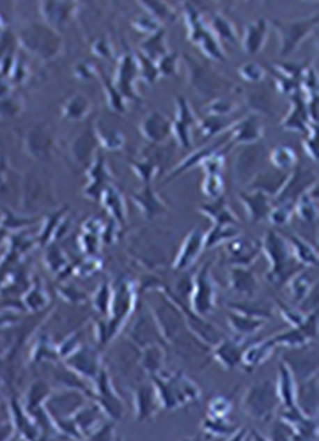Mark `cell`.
<instances>
[{
  "mask_svg": "<svg viewBox=\"0 0 319 441\" xmlns=\"http://www.w3.org/2000/svg\"><path fill=\"white\" fill-rule=\"evenodd\" d=\"M68 367L84 378L95 380L100 371L99 355L89 347H79L66 360Z\"/></svg>",
  "mask_w": 319,
  "mask_h": 441,
  "instance_id": "obj_8",
  "label": "cell"
},
{
  "mask_svg": "<svg viewBox=\"0 0 319 441\" xmlns=\"http://www.w3.org/2000/svg\"><path fill=\"white\" fill-rule=\"evenodd\" d=\"M316 189H318L316 185H312L306 192H304L299 196L298 203L294 204V211L305 222H312L316 219V206H315L316 199H313V192Z\"/></svg>",
  "mask_w": 319,
  "mask_h": 441,
  "instance_id": "obj_36",
  "label": "cell"
},
{
  "mask_svg": "<svg viewBox=\"0 0 319 441\" xmlns=\"http://www.w3.org/2000/svg\"><path fill=\"white\" fill-rule=\"evenodd\" d=\"M134 201L137 203V206L141 208V211L152 218L155 215H159L166 211V206L164 204V201L159 199L152 189L146 187L143 189L141 193L134 194Z\"/></svg>",
  "mask_w": 319,
  "mask_h": 441,
  "instance_id": "obj_29",
  "label": "cell"
},
{
  "mask_svg": "<svg viewBox=\"0 0 319 441\" xmlns=\"http://www.w3.org/2000/svg\"><path fill=\"white\" fill-rule=\"evenodd\" d=\"M293 212H294V203L293 201H284V203H280L279 207L272 208V211H270L267 218L274 225H286L288 222V219L291 218Z\"/></svg>",
  "mask_w": 319,
  "mask_h": 441,
  "instance_id": "obj_49",
  "label": "cell"
},
{
  "mask_svg": "<svg viewBox=\"0 0 319 441\" xmlns=\"http://www.w3.org/2000/svg\"><path fill=\"white\" fill-rule=\"evenodd\" d=\"M263 138V125L256 116H251L241 123H236L231 141L233 144H256Z\"/></svg>",
  "mask_w": 319,
  "mask_h": 441,
  "instance_id": "obj_19",
  "label": "cell"
},
{
  "mask_svg": "<svg viewBox=\"0 0 319 441\" xmlns=\"http://www.w3.org/2000/svg\"><path fill=\"white\" fill-rule=\"evenodd\" d=\"M294 374L297 382L311 380L316 377L318 371V360L316 356L308 355V356H294L293 359H284L283 360Z\"/></svg>",
  "mask_w": 319,
  "mask_h": 441,
  "instance_id": "obj_26",
  "label": "cell"
},
{
  "mask_svg": "<svg viewBox=\"0 0 319 441\" xmlns=\"http://www.w3.org/2000/svg\"><path fill=\"white\" fill-rule=\"evenodd\" d=\"M166 360V353L164 343H152L142 347L141 355V367L150 376L164 371Z\"/></svg>",
  "mask_w": 319,
  "mask_h": 441,
  "instance_id": "obj_24",
  "label": "cell"
},
{
  "mask_svg": "<svg viewBox=\"0 0 319 441\" xmlns=\"http://www.w3.org/2000/svg\"><path fill=\"white\" fill-rule=\"evenodd\" d=\"M110 302H111V294H110L109 286L103 284L100 286V290L95 295V305L99 312H107L110 308Z\"/></svg>",
  "mask_w": 319,
  "mask_h": 441,
  "instance_id": "obj_51",
  "label": "cell"
},
{
  "mask_svg": "<svg viewBox=\"0 0 319 441\" xmlns=\"http://www.w3.org/2000/svg\"><path fill=\"white\" fill-rule=\"evenodd\" d=\"M111 318H113V323L114 327L111 329V336L114 334V332L118 329V325L125 319V316L130 314V309L132 307V294L130 291L128 284L125 283H120L116 287V293L111 297Z\"/></svg>",
  "mask_w": 319,
  "mask_h": 441,
  "instance_id": "obj_20",
  "label": "cell"
},
{
  "mask_svg": "<svg viewBox=\"0 0 319 441\" xmlns=\"http://www.w3.org/2000/svg\"><path fill=\"white\" fill-rule=\"evenodd\" d=\"M245 337H224L215 347H212V357L225 370H233L241 364L242 353L245 350Z\"/></svg>",
  "mask_w": 319,
  "mask_h": 441,
  "instance_id": "obj_7",
  "label": "cell"
},
{
  "mask_svg": "<svg viewBox=\"0 0 319 441\" xmlns=\"http://www.w3.org/2000/svg\"><path fill=\"white\" fill-rule=\"evenodd\" d=\"M258 441V440H263V441H266V440H269V437H265V435H262V433L260 431H258L256 428H254V427H251V428H248V433H247V438H245V441Z\"/></svg>",
  "mask_w": 319,
  "mask_h": 441,
  "instance_id": "obj_57",
  "label": "cell"
},
{
  "mask_svg": "<svg viewBox=\"0 0 319 441\" xmlns=\"http://www.w3.org/2000/svg\"><path fill=\"white\" fill-rule=\"evenodd\" d=\"M312 185H315V178L313 174L309 173L308 170L297 169L291 174H288V178L279 192L277 201L284 203V201H293L294 199L301 196L304 192H306Z\"/></svg>",
  "mask_w": 319,
  "mask_h": 441,
  "instance_id": "obj_12",
  "label": "cell"
},
{
  "mask_svg": "<svg viewBox=\"0 0 319 441\" xmlns=\"http://www.w3.org/2000/svg\"><path fill=\"white\" fill-rule=\"evenodd\" d=\"M241 75L251 82H258L263 77V70L260 66H258L255 63H248V65L241 68Z\"/></svg>",
  "mask_w": 319,
  "mask_h": 441,
  "instance_id": "obj_54",
  "label": "cell"
},
{
  "mask_svg": "<svg viewBox=\"0 0 319 441\" xmlns=\"http://www.w3.org/2000/svg\"><path fill=\"white\" fill-rule=\"evenodd\" d=\"M171 300L176 304V307L179 308V311L182 312L183 315V319H185V323L187 326V329L192 332L193 336H196L201 343H204L205 346H208L210 348L215 347L222 339H224V334L222 332L211 325L210 322L204 320L203 316L197 315L196 312H193L192 309L186 308L182 302H179L175 295H171Z\"/></svg>",
  "mask_w": 319,
  "mask_h": 441,
  "instance_id": "obj_5",
  "label": "cell"
},
{
  "mask_svg": "<svg viewBox=\"0 0 319 441\" xmlns=\"http://www.w3.org/2000/svg\"><path fill=\"white\" fill-rule=\"evenodd\" d=\"M309 135L304 142V148L308 153V156H311L313 160L318 159V145H316V131L309 130Z\"/></svg>",
  "mask_w": 319,
  "mask_h": 441,
  "instance_id": "obj_56",
  "label": "cell"
},
{
  "mask_svg": "<svg viewBox=\"0 0 319 441\" xmlns=\"http://www.w3.org/2000/svg\"><path fill=\"white\" fill-rule=\"evenodd\" d=\"M270 437L269 440H294V434L290 428V426L287 423H284L281 419L280 421L274 423L273 427H272V431H270Z\"/></svg>",
  "mask_w": 319,
  "mask_h": 441,
  "instance_id": "obj_52",
  "label": "cell"
},
{
  "mask_svg": "<svg viewBox=\"0 0 319 441\" xmlns=\"http://www.w3.org/2000/svg\"><path fill=\"white\" fill-rule=\"evenodd\" d=\"M262 249L270 263L266 279L272 284L281 286L298 273L299 263L294 257L293 249L284 236L269 231L263 238Z\"/></svg>",
  "mask_w": 319,
  "mask_h": 441,
  "instance_id": "obj_2",
  "label": "cell"
},
{
  "mask_svg": "<svg viewBox=\"0 0 319 441\" xmlns=\"http://www.w3.org/2000/svg\"><path fill=\"white\" fill-rule=\"evenodd\" d=\"M283 127L288 131L295 132H306L308 131V120L305 114V107L299 99H294V109L288 113V116L283 121Z\"/></svg>",
  "mask_w": 319,
  "mask_h": 441,
  "instance_id": "obj_39",
  "label": "cell"
},
{
  "mask_svg": "<svg viewBox=\"0 0 319 441\" xmlns=\"http://www.w3.org/2000/svg\"><path fill=\"white\" fill-rule=\"evenodd\" d=\"M27 149L29 152L37 157V159H45L49 155V148H51V137L48 132H44V130H33L27 139Z\"/></svg>",
  "mask_w": 319,
  "mask_h": 441,
  "instance_id": "obj_34",
  "label": "cell"
},
{
  "mask_svg": "<svg viewBox=\"0 0 319 441\" xmlns=\"http://www.w3.org/2000/svg\"><path fill=\"white\" fill-rule=\"evenodd\" d=\"M134 406H135L137 419L139 421L149 420L157 413L159 408H161V403H159V399L152 382L149 385L143 384L135 389Z\"/></svg>",
  "mask_w": 319,
  "mask_h": 441,
  "instance_id": "obj_16",
  "label": "cell"
},
{
  "mask_svg": "<svg viewBox=\"0 0 319 441\" xmlns=\"http://www.w3.org/2000/svg\"><path fill=\"white\" fill-rule=\"evenodd\" d=\"M203 193L212 200L221 199V194L224 192V179L221 176V171H210L207 173L205 179L201 186Z\"/></svg>",
  "mask_w": 319,
  "mask_h": 441,
  "instance_id": "obj_43",
  "label": "cell"
},
{
  "mask_svg": "<svg viewBox=\"0 0 319 441\" xmlns=\"http://www.w3.org/2000/svg\"><path fill=\"white\" fill-rule=\"evenodd\" d=\"M232 105L228 100H217L215 103L211 105V109L208 110L210 114L218 116V117H225L232 111Z\"/></svg>",
  "mask_w": 319,
  "mask_h": 441,
  "instance_id": "obj_55",
  "label": "cell"
},
{
  "mask_svg": "<svg viewBox=\"0 0 319 441\" xmlns=\"http://www.w3.org/2000/svg\"><path fill=\"white\" fill-rule=\"evenodd\" d=\"M204 239H205V233L203 232V229L196 228L193 229L187 238L185 239L180 252L175 260V269L176 270H186L189 268H192L194 261L199 258L200 253L204 249Z\"/></svg>",
  "mask_w": 319,
  "mask_h": 441,
  "instance_id": "obj_10",
  "label": "cell"
},
{
  "mask_svg": "<svg viewBox=\"0 0 319 441\" xmlns=\"http://www.w3.org/2000/svg\"><path fill=\"white\" fill-rule=\"evenodd\" d=\"M270 162L274 169L286 171L288 169H293L297 163V153L293 148L280 145L276 146L270 153Z\"/></svg>",
  "mask_w": 319,
  "mask_h": 441,
  "instance_id": "obj_40",
  "label": "cell"
},
{
  "mask_svg": "<svg viewBox=\"0 0 319 441\" xmlns=\"http://www.w3.org/2000/svg\"><path fill=\"white\" fill-rule=\"evenodd\" d=\"M276 348H277V346L274 344L272 337L265 339V340L258 341V343H254V344L245 347V350L242 353L241 364L245 367L247 371L252 373L254 370L260 367L263 363H266L272 357Z\"/></svg>",
  "mask_w": 319,
  "mask_h": 441,
  "instance_id": "obj_15",
  "label": "cell"
},
{
  "mask_svg": "<svg viewBox=\"0 0 319 441\" xmlns=\"http://www.w3.org/2000/svg\"><path fill=\"white\" fill-rule=\"evenodd\" d=\"M95 150V137L91 135L89 130L77 137L72 145V156L76 163L88 166L91 162V156Z\"/></svg>",
  "mask_w": 319,
  "mask_h": 441,
  "instance_id": "obj_31",
  "label": "cell"
},
{
  "mask_svg": "<svg viewBox=\"0 0 319 441\" xmlns=\"http://www.w3.org/2000/svg\"><path fill=\"white\" fill-rule=\"evenodd\" d=\"M219 148H221V144L217 142V144H212V145H208V146H205V148H201V149L196 150L194 153H192L190 156H187V157L172 171L169 179H173V178H176V176H178L179 173H183V171H186V170H189V169H193V167L201 164L208 156H211V155H214L215 152H218Z\"/></svg>",
  "mask_w": 319,
  "mask_h": 441,
  "instance_id": "obj_35",
  "label": "cell"
},
{
  "mask_svg": "<svg viewBox=\"0 0 319 441\" xmlns=\"http://www.w3.org/2000/svg\"><path fill=\"white\" fill-rule=\"evenodd\" d=\"M212 24H214V29H215V30L221 34V37H222V38L229 40L231 42H233V38H235V36H233V30H232L231 24H229L225 19L215 16V17H214V20H212Z\"/></svg>",
  "mask_w": 319,
  "mask_h": 441,
  "instance_id": "obj_53",
  "label": "cell"
},
{
  "mask_svg": "<svg viewBox=\"0 0 319 441\" xmlns=\"http://www.w3.org/2000/svg\"><path fill=\"white\" fill-rule=\"evenodd\" d=\"M196 124V118L189 109L185 99H178V120L173 124L172 132L183 148H189L190 141V127Z\"/></svg>",
  "mask_w": 319,
  "mask_h": 441,
  "instance_id": "obj_23",
  "label": "cell"
},
{
  "mask_svg": "<svg viewBox=\"0 0 319 441\" xmlns=\"http://www.w3.org/2000/svg\"><path fill=\"white\" fill-rule=\"evenodd\" d=\"M260 247L256 245V242L248 239V238H239L229 240L226 245V253L229 256V260L232 264L238 268H247L251 263L256 260L259 256Z\"/></svg>",
  "mask_w": 319,
  "mask_h": 441,
  "instance_id": "obj_11",
  "label": "cell"
},
{
  "mask_svg": "<svg viewBox=\"0 0 319 441\" xmlns=\"http://www.w3.org/2000/svg\"><path fill=\"white\" fill-rule=\"evenodd\" d=\"M274 344L277 347H288V348H304L306 347L312 340L304 333L301 327H291L288 330L280 332L274 336H272Z\"/></svg>",
  "mask_w": 319,
  "mask_h": 441,
  "instance_id": "obj_30",
  "label": "cell"
},
{
  "mask_svg": "<svg viewBox=\"0 0 319 441\" xmlns=\"http://www.w3.org/2000/svg\"><path fill=\"white\" fill-rule=\"evenodd\" d=\"M266 155V148L260 142L244 145L242 149L235 157L233 170L239 182H252V179L258 174L259 164L262 163Z\"/></svg>",
  "mask_w": 319,
  "mask_h": 441,
  "instance_id": "obj_6",
  "label": "cell"
},
{
  "mask_svg": "<svg viewBox=\"0 0 319 441\" xmlns=\"http://www.w3.org/2000/svg\"><path fill=\"white\" fill-rule=\"evenodd\" d=\"M228 118L225 117H218V116H212L207 120H204L200 124L201 132L204 137H214L217 134H219L221 131H225V128L231 127V123L226 121Z\"/></svg>",
  "mask_w": 319,
  "mask_h": 441,
  "instance_id": "obj_47",
  "label": "cell"
},
{
  "mask_svg": "<svg viewBox=\"0 0 319 441\" xmlns=\"http://www.w3.org/2000/svg\"><path fill=\"white\" fill-rule=\"evenodd\" d=\"M288 178V173L281 170H266L263 173H258L251 182L252 190L263 192L267 196H277L281 187L284 186Z\"/></svg>",
  "mask_w": 319,
  "mask_h": 441,
  "instance_id": "obj_21",
  "label": "cell"
},
{
  "mask_svg": "<svg viewBox=\"0 0 319 441\" xmlns=\"http://www.w3.org/2000/svg\"><path fill=\"white\" fill-rule=\"evenodd\" d=\"M229 286L235 293L247 297H254L258 290V281L254 273L247 268L238 266H235L229 273Z\"/></svg>",
  "mask_w": 319,
  "mask_h": 441,
  "instance_id": "obj_25",
  "label": "cell"
},
{
  "mask_svg": "<svg viewBox=\"0 0 319 441\" xmlns=\"http://www.w3.org/2000/svg\"><path fill=\"white\" fill-rule=\"evenodd\" d=\"M288 281H290V294L294 298V301L297 302L302 300L305 301L312 287V280L309 279V276L305 273H298V274H294Z\"/></svg>",
  "mask_w": 319,
  "mask_h": 441,
  "instance_id": "obj_41",
  "label": "cell"
},
{
  "mask_svg": "<svg viewBox=\"0 0 319 441\" xmlns=\"http://www.w3.org/2000/svg\"><path fill=\"white\" fill-rule=\"evenodd\" d=\"M269 197L270 196L258 190L239 194V199H241L244 207L247 208V212L252 222H260L269 217L272 211V203Z\"/></svg>",
  "mask_w": 319,
  "mask_h": 441,
  "instance_id": "obj_18",
  "label": "cell"
},
{
  "mask_svg": "<svg viewBox=\"0 0 319 441\" xmlns=\"http://www.w3.org/2000/svg\"><path fill=\"white\" fill-rule=\"evenodd\" d=\"M288 243L293 249V253H294V257L297 258V261L299 264H305V266H316L318 264V254H316V250L308 243L305 242L304 239L293 235L290 236L288 239Z\"/></svg>",
  "mask_w": 319,
  "mask_h": 441,
  "instance_id": "obj_33",
  "label": "cell"
},
{
  "mask_svg": "<svg viewBox=\"0 0 319 441\" xmlns=\"http://www.w3.org/2000/svg\"><path fill=\"white\" fill-rule=\"evenodd\" d=\"M98 135H99V139L100 142L107 148V149H120L123 145H124V135L117 131V130H113V128H109V130H104V128H100L96 131Z\"/></svg>",
  "mask_w": 319,
  "mask_h": 441,
  "instance_id": "obj_48",
  "label": "cell"
},
{
  "mask_svg": "<svg viewBox=\"0 0 319 441\" xmlns=\"http://www.w3.org/2000/svg\"><path fill=\"white\" fill-rule=\"evenodd\" d=\"M266 37V23L259 20L247 29V36L244 41V48L249 54H256L262 49Z\"/></svg>",
  "mask_w": 319,
  "mask_h": 441,
  "instance_id": "obj_37",
  "label": "cell"
},
{
  "mask_svg": "<svg viewBox=\"0 0 319 441\" xmlns=\"http://www.w3.org/2000/svg\"><path fill=\"white\" fill-rule=\"evenodd\" d=\"M287 423L294 434V440H316L318 438V421L315 417H309L301 412L298 406L286 409L280 417Z\"/></svg>",
  "mask_w": 319,
  "mask_h": 441,
  "instance_id": "obj_9",
  "label": "cell"
},
{
  "mask_svg": "<svg viewBox=\"0 0 319 441\" xmlns=\"http://www.w3.org/2000/svg\"><path fill=\"white\" fill-rule=\"evenodd\" d=\"M236 236H239V229L236 225H215L208 233H205L204 247H215L221 243H228Z\"/></svg>",
  "mask_w": 319,
  "mask_h": 441,
  "instance_id": "obj_38",
  "label": "cell"
},
{
  "mask_svg": "<svg viewBox=\"0 0 319 441\" xmlns=\"http://www.w3.org/2000/svg\"><path fill=\"white\" fill-rule=\"evenodd\" d=\"M103 203L117 219L123 221L125 218V206L123 203L121 194L116 189H113V187L106 189V192L103 194Z\"/></svg>",
  "mask_w": 319,
  "mask_h": 441,
  "instance_id": "obj_44",
  "label": "cell"
},
{
  "mask_svg": "<svg viewBox=\"0 0 319 441\" xmlns=\"http://www.w3.org/2000/svg\"><path fill=\"white\" fill-rule=\"evenodd\" d=\"M150 382L156 391L162 409L175 410L201 398L200 387L183 371L168 374L161 371L150 376Z\"/></svg>",
  "mask_w": 319,
  "mask_h": 441,
  "instance_id": "obj_1",
  "label": "cell"
},
{
  "mask_svg": "<svg viewBox=\"0 0 319 441\" xmlns=\"http://www.w3.org/2000/svg\"><path fill=\"white\" fill-rule=\"evenodd\" d=\"M277 304H279L280 314H281L283 319H284L287 323H290L291 327H299V326L304 323L305 316H304L299 311H297V309L291 308L290 305H286V304H283V302H280V301H277Z\"/></svg>",
  "mask_w": 319,
  "mask_h": 441,
  "instance_id": "obj_50",
  "label": "cell"
},
{
  "mask_svg": "<svg viewBox=\"0 0 319 441\" xmlns=\"http://www.w3.org/2000/svg\"><path fill=\"white\" fill-rule=\"evenodd\" d=\"M190 66L192 69V79H193V84L196 89L205 96L210 95H215L218 92H221L224 89V84L221 83L219 77L215 76V73L210 72L207 68L197 65V62L190 61Z\"/></svg>",
  "mask_w": 319,
  "mask_h": 441,
  "instance_id": "obj_22",
  "label": "cell"
},
{
  "mask_svg": "<svg viewBox=\"0 0 319 441\" xmlns=\"http://www.w3.org/2000/svg\"><path fill=\"white\" fill-rule=\"evenodd\" d=\"M280 398L276 388V381L269 378L254 382L242 398V410L247 416L269 423L273 420L280 408Z\"/></svg>",
  "mask_w": 319,
  "mask_h": 441,
  "instance_id": "obj_3",
  "label": "cell"
},
{
  "mask_svg": "<svg viewBox=\"0 0 319 441\" xmlns=\"http://www.w3.org/2000/svg\"><path fill=\"white\" fill-rule=\"evenodd\" d=\"M276 388L280 398V403L286 408H294L297 406V389L298 382L291 373L290 367L281 360L277 367V380H276Z\"/></svg>",
  "mask_w": 319,
  "mask_h": 441,
  "instance_id": "obj_14",
  "label": "cell"
},
{
  "mask_svg": "<svg viewBox=\"0 0 319 441\" xmlns=\"http://www.w3.org/2000/svg\"><path fill=\"white\" fill-rule=\"evenodd\" d=\"M201 428L205 434H210L211 437H221L229 440L238 427L232 424L229 420H226V417H215L207 415V417L203 420Z\"/></svg>",
  "mask_w": 319,
  "mask_h": 441,
  "instance_id": "obj_32",
  "label": "cell"
},
{
  "mask_svg": "<svg viewBox=\"0 0 319 441\" xmlns=\"http://www.w3.org/2000/svg\"><path fill=\"white\" fill-rule=\"evenodd\" d=\"M200 211L205 214L208 218H211L215 225H236L238 217L229 210L228 204L224 199L215 200L212 204H203L200 206Z\"/></svg>",
  "mask_w": 319,
  "mask_h": 441,
  "instance_id": "obj_28",
  "label": "cell"
},
{
  "mask_svg": "<svg viewBox=\"0 0 319 441\" xmlns=\"http://www.w3.org/2000/svg\"><path fill=\"white\" fill-rule=\"evenodd\" d=\"M316 23V17L305 22H294V23H276L277 31L280 33L283 47L281 54L287 55L290 54L299 42L301 40L311 31L312 26Z\"/></svg>",
  "mask_w": 319,
  "mask_h": 441,
  "instance_id": "obj_13",
  "label": "cell"
},
{
  "mask_svg": "<svg viewBox=\"0 0 319 441\" xmlns=\"http://www.w3.org/2000/svg\"><path fill=\"white\" fill-rule=\"evenodd\" d=\"M192 311L205 316L215 309L218 287L210 272V261L199 270L194 284L192 286Z\"/></svg>",
  "mask_w": 319,
  "mask_h": 441,
  "instance_id": "obj_4",
  "label": "cell"
},
{
  "mask_svg": "<svg viewBox=\"0 0 319 441\" xmlns=\"http://www.w3.org/2000/svg\"><path fill=\"white\" fill-rule=\"evenodd\" d=\"M228 325L232 329V332H235V334L238 337L247 339L248 336H252L258 330H260L265 325V320L231 311L228 314Z\"/></svg>",
  "mask_w": 319,
  "mask_h": 441,
  "instance_id": "obj_27",
  "label": "cell"
},
{
  "mask_svg": "<svg viewBox=\"0 0 319 441\" xmlns=\"http://www.w3.org/2000/svg\"><path fill=\"white\" fill-rule=\"evenodd\" d=\"M141 132L148 141L159 144L164 142L169 137V134L172 132V127L169 120L162 113L152 111L148 117L143 118L141 124Z\"/></svg>",
  "mask_w": 319,
  "mask_h": 441,
  "instance_id": "obj_17",
  "label": "cell"
},
{
  "mask_svg": "<svg viewBox=\"0 0 319 441\" xmlns=\"http://www.w3.org/2000/svg\"><path fill=\"white\" fill-rule=\"evenodd\" d=\"M89 109H91V105L88 99L82 95H77L66 103L63 111H65V117H68L69 120L77 121V120H82L89 113Z\"/></svg>",
  "mask_w": 319,
  "mask_h": 441,
  "instance_id": "obj_42",
  "label": "cell"
},
{
  "mask_svg": "<svg viewBox=\"0 0 319 441\" xmlns=\"http://www.w3.org/2000/svg\"><path fill=\"white\" fill-rule=\"evenodd\" d=\"M232 401L225 395H215L208 402V415L215 417H226L232 410Z\"/></svg>",
  "mask_w": 319,
  "mask_h": 441,
  "instance_id": "obj_45",
  "label": "cell"
},
{
  "mask_svg": "<svg viewBox=\"0 0 319 441\" xmlns=\"http://www.w3.org/2000/svg\"><path fill=\"white\" fill-rule=\"evenodd\" d=\"M48 387L47 384L37 381L34 384H31L29 394H27V403H29V409H37L42 402H45L48 399Z\"/></svg>",
  "mask_w": 319,
  "mask_h": 441,
  "instance_id": "obj_46",
  "label": "cell"
}]
</instances>
